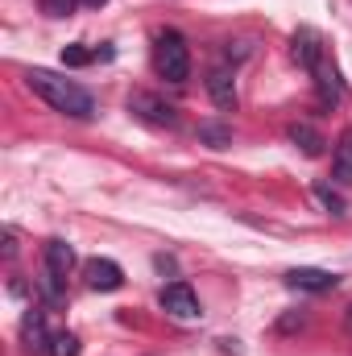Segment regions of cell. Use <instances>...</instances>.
<instances>
[{"instance_id": "6da1fadb", "label": "cell", "mask_w": 352, "mask_h": 356, "mask_svg": "<svg viewBox=\"0 0 352 356\" xmlns=\"http://www.w3.org/2000/svg\"><path fill=\"white\" fill-rule=\"evenodd\" d=\"M25 83L63 116H75V120H91L95 116V95L88 88H79L75 79H63V75H54L46 67H33V71H25Z\"/></svg>"}, {"instance_id": "7a4b0ae2", "label": "cell", "mask_w": 352, "mask_h": 356, "mask_svg": "<svg viewBox=\"0 0 352 356\" xmlns=\"http://www.w3.org/2000/svg\"><path fill=\"white\" fill-rule=\"evenodd\" d=\"M154 63H158V75H162L166 83H186V75H191V50H186L182 33H175V29L158 33Z\"/></svg>"}, {"instance_id": "3957f363", "label": "cell", "mask_w": 352, "mask_h": 356, "mask_svg": "<svg viewBox=\"0 0 352 356\" xmlns=\"http://www.w3.org/2000/svg\"><path fill=\"white\" fill-rule=\"evenodd\" d=\"M129 112L137 116V120H145V124H158V129H175L178 124V108H170L162 95H154V91H133L129 95Z\"/></svg>"}, {"instance_id": "277c9868", "label": "cell", "mask_w": 352, "mask_h": 356, "mask_svg": "<svg viewBox=\"0 0 352 356\" xmlns=\"http://www.w3.org/2000/svg\"><path fill=\"white\" fill-rule=\"evenodd\" d=\"M158 302H162V311L178 319V323H195L203 311H199V294L186 286V282H170V286H162V294H158Z\"/></svg>"}, {"instance_id": "5b68a950", "label": "cell", "mask_w": 352, "mask_h": 356, "mask_svg": "<svg viewBox=\"0 0 352 356\" xmlns=\"http://www.w3.org/2000/svg\"><path fill=\"white\" fill-rule=\"evenodd\" d=\"M286 286H290V290H307V294H328V290L340 286V277L328 273V269L303 266V269H290V273H286Z\"/></svg>"}, {"instance_id": "8992f818", "label": "cell", "mask_w": 352, "mask_h": 356, "mask_svg": "<svg viewBox=\"0 0 352 356\" xmlns=\"http://www.w3.org/2000/svg\"><path fill=\"white\" fill-rule=\"evenodd\" d=\"M83 273H88V286L99 290V294H112V290L125 286V269L116 266V261H108V257H91L88 266H83Z\"/></svg>"}, {"instance_id": "52a82bcc", "label": "cell", "mask_w": 352, "mask_h": 356, "mask_svg": "<svg viewBox=\"0 0 352 356\" xmlns=\"http://www.w3.org/2000/svg\"><path fill=\"white\" fill-rule=\"evenodd\" d=\"M290 46H294V63H298L303 71H311V75H315V71H319V63H323V42H319V33L303 25V29L290 38Z\"/></svg>"}, {"instance_id": "ba28073f", "label": "cell", "mask_w": 352, "mask_h": 356, "mask_svg": "<svg viewBox=\"0 0 352 356\" xmlns=\"http://www.w3.org/2000/svg\"><path fill=\"white\" fill-rule=\"evenodd\" d=\"M207 95H211V104H216L220 112H232V108H237V79H232L228 67L207 71Z\"/></svg>"}, {"instance_id": "9c48e42d", "label": "cell", "mask_w": 352, "mask_h": 356, "mask_svg": "<svg viewBox=\"0 0 352 356\" xmlns=\"http://www.w3.org/2000/svg\"><path fill=\"white\" fill-rule=\"evenodd\" d=\"M21 344L29 353H50V332L42 323V311H25V319H21Z\"/></svg>"}, {"instance_id": "30bf717a", "label": "cell", "mask_w": 352, "mask_h": 356, "mask_svg": "<svg viewBox=\"0 0 352 356\" xmlns=\"http://www.w3.org/2000/svg\"><path fill=\"white\" fill-rule=\"evenodd\" d=\"M315 91H319V104H323V108H336V104L344 99V83H340L336 67L319 63V71H315Z\"/></svg>"}, {"instance_id": "8fae6325", "label": "cell", "mask_w": 352, "mask_h": 356, "mask_svg": "<svg viewBox=\"0 0 352 356\" xmlns=\"http://www.w3.org/2000/svg\"><path fill=\"white\" fill-rule=\"evenodd\" d=\"M46 269L50 273H58V277H67L71 269H75V249L67 245V241H46Z\"/></svg>"}, {"instance_id": "7c38bea8", "label": "cell", "mask_w": 352, "mask_h": 356, "mask_svg": "<svg viewBox=\"0 0 352 356\" xmlns=\"http://www.w3.org/2000/svg\"><path fill=\"white\" fill-rule=\"evenodd\" d=\"M332 175H336V182L352 186V129L340 133V145H336V158H332Z\"/></svg>"}, {"instance_id": "4fadbf2b", "label": "cell", "mask_w": 352, "mask_h": 356, "mask_svg": "<svg viewBox=\"0 0 352 356\" xmlns=\"http://www.w3.org/2000/svg\"><path fill=\"white\" fill-rule=\"evenodd\" d=\"M290 141L307 154V158H315V154H323V137L311 129V124H290Z\"/></svg>"}, {"instance_id": "5bb4252c", "label": "cell", "mask_w": 352, "mask_h": 356, "mask_svg": "<svg viewBox=\"0 0 352 356\" xmlns=\"http://www.w3.org/2000/svg\"><path fill=\"white\" fill-rule=\"evenodd\" d=\"M199 141L211 145V149H224V145H232V129L220 124V120H203L199 124Z\"/></svg>"}, {"instance_id": "9a60e30c", "label": "cell", "mask_w": 352, "mask_h": 356, "mask_svg": "<svg viewBox=\"0 0 352 356\" xmlns=\"http://www.w3.org/2000/svg\"><path fill=\"white\" fill-rule=\"evenodd\" d=\"M315 199H319L332 216H349V199H344L340 191H332L328 182H315Z\"/></svg>"}, {"instance_id": "2e32d148", "label": "cell", "mask_w": 352, "mask_h": 356, "mask_svg": "<svg viewBox=\"0 0 352 356\" xmlns=\"http://www.w3.org/2000/svg\"><path fill=\"white\" fill-rule=\"evenodd\" d=\"M63 282H67V277H58V273L42 269V277H38V290H42V298L58 307V302H63Z\"/></svg>"}, {"instance_id": "e0dca14e", "label": "cell", "mask_w": 352, "mask_h": 356, "mask_svg": "<svg viewBox=\"0 0 352 356\" xmlns=\"http://www.w3.org/2000/svg\"><path fill=\"white\" fill-rule=\"evenodd\" d=\"M46 356H79V336H75V332H54Z\"/></svg>"}, {"instance_id": "ac0fdd59", "label": "cell", "mask_w": 352, "mask_h": 356, "mask_svg": "<svg viewBox=\"0 0 352 356\" xmlns=\"http://www.w3.org/2000/svg\"><path fill=\"white\" fill-rule=\"evenodd\" d=\"M88 63H95V50H83L79 42L63 46V67H88Z\"/></svg>"}, {"instance_id": "d6986e66", "label": "cell", "mask_w": 352, "mask_h": 356, "mask_svg": "<svg viewBox=\"0 0 352 356\" xmlns=\"http://www.w3.org/2000/svg\"><path fill=\"white\" fill-rule=\"evenodd\" d=\"M75 4H79V0H42V13L54 17V21H63V17L75 13Z\"/></svg>"}, {"instance_id": "ffe728a7", "label": "cell", "mask_w": 352, "mask_h": 356, "mask_svg": "<svg viewBox=\"0 0 352 356\" xmlns=\"http://www.w3.org/2000/svg\"><path fill=\"white\" fill-rule=\"evenodd\" d=\"M4 257H8V261L17 257V232H13V228H4Z\"/></svg>"}, {"instance_id": "44dd1931", "label": "cell", "mask_w": 352, "mask_h": 356, "mask_svg": "<svg viewBox=\"0 0 352 356\" xmlns=\"http://www.w3.org/2000/svg\"><path fill=\"white\" fill-rule=\"evenodd\" d=\"M83 8H99V4H108V0H79Z\"/></svg>"}, {"instance_id": "7402d4cb", "label": "cell", "mask_w": 352, "mask_h": 356, "mask_svg": "<svg viewBox=\"0 0 352 356\" xmlns=\"http://www.w3.org/2000/svg\"><path fill=\"white\" fill-rule=\"evenodd\" d=\"M349 327H352V315H349Z\"/></svg>"}]
</instances>
